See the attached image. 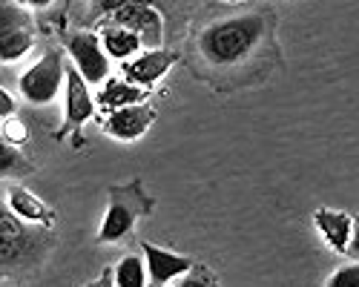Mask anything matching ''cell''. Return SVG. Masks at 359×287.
<instances>
[{"label":"cell","instance_id":"cell-1","mask_svg":"<svg viewBox=\"0 0 359 287\" xmlns=\"http://www.w3.org/2000/svg\"><path fill=\"white\" fill-rule=\"evenodd\" d=\"M264 35L262 15H236L227 20H216L198 35V49L210 64L230 66L238 64L259 46Z\"/></svg>","mask_w":359,"mask_h":287},{"label":"cell","instance_id":"cell-2","mask_svg":"<svg viewBox=\"0 0 359 287\" xmlns=\"http://www.w3.org/2000/svg\"><path fill=\"white\" fill-rule=\"evenodd\" d=\"M61 83H67V64L61 52L49 49L32 69L20 75V92L29 104H52L61 92Z\"/></svg>","mask_w":359,"mask_h":287},{"label":"cell","instance_id":"cell-3","mask_svg":"<svg viewBox=\"0 0 359 287\" xmlns=\"http://www.w3.org/2000/svg\"><path fill=\"white\" fill-rule=\"evenodd\" d=\"M149 210V201L141 195L138 187H130V190H112V201H109V213L98 230V241L101 244H109V241H118L124 239L130 230L135 227V218L144 216Z\"/></svg>","mask_w":359,"mask_h":287},{"label":"cell","instance_id":"cell-4","mask_svg":"<svg viewBox=\"0 0 359 287\" xmlns=\"http://www.w3.org/2000/svg\"><path fill=\"white\" fill-rule=\"evenodd\" d=\"M67 49L72 55V64L83 75L86 83H104L109 75V57L101 46V38L93 32H78L67 41Z\"/></svg>","mask_w":359,"mask_h":287},{"label":"cell","instance_id":"cell-5","mask_svg":"<svg viewBox=\"0 0 359 287\" xmlns=\"http://www.w3.org/2000/svg\"><path fill=\"white\" fill-rule=\"evenodd\" d=\"M112 12V23L130 29L133 35L141 38L144 46H158L161 43V18L153 6H144V4H109Z\"/></svg>","mask_w":359,"mask_h":287},{"label":"cell","instance_id":"cell-6","mask_svg":"<svg viewBox=\"0 0 359 287\" xmlns=\"http://www.w3.org/2000/svg\"><path fill=\"white\" fill-rule=\"evenodd\" d=\"M64 92H67V121L61 127V132H57V138H64L69 135L72 130H78L81 124H86L89 118L95 115V101L93 95H89V86L83 80V75L78 72L75 64H67V86H64Z\"/></svg>","mask_w":359,"mask_h":287},{"label":"cell","instance_id":"cell-7","mask_svg":"<svg viewBox=\"0 0 359 287\" xmlns=\"http://www.w3.org/2000/svg\"><path fill=\"white\" fill-rule=\"evenodd\" d=\"M178 61L175 52H164V49H147L141 52L138 57H133V61L124 64V75L130 83L141 86V90H153V83L158 78L167 75V69Z\"/></svg>","mask_w":359,"mask_h":287},{"label":"cell","instance_id":"cell-8","mask_svg":"<svg viewBox=\"0 0 359 287\" xmlns=\"http://www.w3.org/2000/svg\"><path fill=\"white\" fill-rule=\"evenodd\" d=\"M153 121H156V109L147 104H138V106L109 112L104 121V130L118 141H135L147 132V127H153Z\"/></svg>","mask_w":359,"mask_h":287},{"label":"cell","instance_id":"cell-9","mask_svg":"<svg viewBox=\"0 0 359 287\" xmlns=\"http://www.w3.org/2000/svg\"><path fill=\"white\" fill-rule=\"evenodd\" d=\"M144 258H147V270H149V281H153V287H164V284L182 279L193 270V262L187 255L167 253L156 244H144Z\"/></svg>","mask_w":359,"mask_h":287},{"label":"cell","instance_id":"cell-10","mask_svg":"<svg viewBox=\"0 0 359 287\" xmlns=\"http://www.w3.org/2000/svg\"><path fill=\"white\" fill-rule=\"evenodd\" d=\"M313 221L316 227L322 230V236L327 239L334 250L339 253H348L351 250V241H353V218L348 213H339V210H316L313 213Z\"/></svg>","mask_w":359,"mask_h":287},{"label":"cell","instance_id":"cell-11","mask_svg":"<svg viewBox=\"0 0 359 287\" xmlns=\"http://www.w3.org/2000/svg\"><path fill=\"white\" fill-rule=\"evenodd\" d=\"M149 95V90H138L130 80H107L98 92V104L118 112V109H127V106H138L144 98Z\"/></svg>","mask_w":359,"mask_h":287},{"label":"cell","instance_id":"cell-12","mask_svg":"<svg viewBox=\"0 0 359 287\" xmlns=\"http://www.w3.org/2000/svg\"><path fill=\"white\" fill-rule=\"evenodd\" d=\"M141 38L133 35L130 29H121L109 23L104 29V49L109 52V57H115V61H133V57H138V49H141Z\"/></svg>","mask_w":359,"mask_h":287},{"label":"cell","instance_id":"cell-13","mask_svg":"<svg viewBox=\"0 0 359 287\" xmlns=\"http://www.w3.org/2000/svg\"><path fill=\"white\" fill-rule=\"evenodd\" d=\"M6 198H9V207H12L20 218L52 224V213L43 207V201H41L35 192H29V190H23V187H9V190H6Z\"/></svg>","mask_w":359,"mask_h":287},{"label":"cell","instance_id":"cell-14","mask_svg":"<svg viewBox=\"0 0 359 287\" xmlns=\"http://www.w3.org/2000/svg\"><path fill=\"white\" fill-rule=\"evenodd\" d=\"M32 49V29H18V32L0 35V61L12 64Z\"/></svg>","mask_w":359,"mask_h":287},{"label":"cell","instance_id":"cell-15","mask_svg":"<svg viewBox=\"0 0 359 287\" xmlns=\"http://www.w3.org/2000/svg\"><path fill=\"white\" fill-rule=\"evenodd\" d=\"M112 273H115V287H147V265L138 255L121 258Z\"/></svg>","mask_w":359,"mask_h":287},{"label":"cell","instance_id":"cell-16","mask_svg":"<svg viewBox=\"0 0 359 287\" xmlns=\"http://www.w3.org/2000/svg\"><path fill=\"white\" fill-rule=\"evenodd\" d=\"M0 12H4V35L18 32V29H32L29 15L20 12V4H9V0H4V4H0Z\"/></svg>","mask_w":359,"mask_h":287},{"label":"cell","instance_id":"cell-17","mask_svg":"<svg viewBox=\"0 0 359 287\" xmlns=\"http://www.w3.org/2000/svg\"><path fill=\"white\" fill-rule=\"evenodd\" d=\"M0 132H4V144H23L26 138H29V130H26V124L20 121V118H9V121H4V127H0Z\"/></svg>","mask_w":359,"mask_h":287},{"label":"cell","instance_id":"cell-18","mask_svg":"<svg viewBox=\"0 0 359 287\" xmlns=\"http://www.w3.org/2000/svg\"><path fill=\"white\" fill-rule=\"evenodd\" d=\"M327 287H359V265H348L337 270L327 281Z\"/></svg>","mask_w":359,"mask_h":287},{"label":"cell","instance_id":"cell-19","mask_svg":"<svg viewBox=\"0 0 359 287\" xmlns=\"http://www.w3.org/2000/svg\"><path fill=\"white\" fill-rule=\"evenodd\" d=\"M0 118H4V121L15 118V101L9 98L6 90H0Z\"/></svg>","mask_w":359,"mask_h":287},{"label":"cell","instance_id":"cell-20","mask_svg":"<svg viewBox=\"0 0 359 287\" xmlns=\"http://www.w3.org/2000/svg\"><path fill=\"white\" fill-rule=\"evenodd\" d=\"M175 287H216L213 281H207L204 276H184Z\"/></svg>","mask_w":359,"mask_h":287},{"label":"cell","instance_id":"cell-21","mask_svg":"<svg viewBox=\"0 0 359 287\" xmlns=\"http://www.w3.org/2000/svg\"><path fill=\"white\" fill-rule=\"evenodd\" d=\"M93 287H115V273H112V270H107V273H104Z\"/></svg>","mask_w":359,"mask_h":287},{"label":"cell","instance_id":"cell-22","mask_svg":"<svg viewBox=\"0 0 359 287\" xmlns=\"http://www.w3.org/2000/svg\"><path fill=\"white\" fill-rule=\"evenodd\" d=\"M348 253L359 255V221H356V227H353V241H351V250H348Z\"/></svg>","mask_w":359,"mask_h":287}]
</instances>
